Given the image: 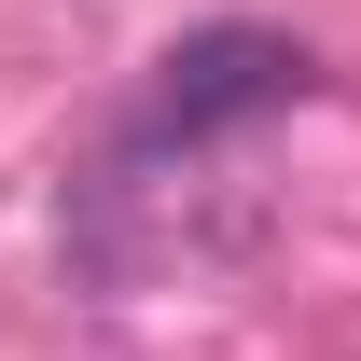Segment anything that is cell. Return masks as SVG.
Instances as JSON below:
<instances>
[{
    "label": "cell",
    "instance_id": "6da1fadb",
    "mask_svg": "<svg viewBox=\"0 0 361 361\" xmlns=\"http://www.w3.org/2000/svg\"><path fill=\"white\" fill-rule=\"evenodd\" d=\"M319 84V56L292 28H195V42L153 56V139H223V126H264Z\"/></svg>",
    "mask_w": 361,
    "mask_h": 361
}]
</instances>
